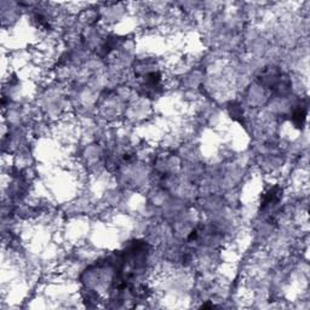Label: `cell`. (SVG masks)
<instances>
[{
  "mask_svg": "<svg viewBox=\"0 0 310 310\" xmlns=\"http://www.w3.org/2000/svg\"><path fill=\"white\" fill-rule=\"evenodd\" d=\"M229 112H231V115L232 119H235V120H239L241 121L242 119V110L241 108H240V106H237V104L232 103L231 107H229Z\"/></svg>",
  "mask_w": 310,
  "mask_h": 310,
  "instance_id": "obj_4",
  "label": "cell"
},
{
  "mask_svg": "<svg viewBox=\"0 0 310 310\" xmlns=\"http://www.w3.org/2000/svg\"><path fill=\"white\" fill-rule=\"evenodd\" d=\"M282 198V189L279 185H274V187L269 188L268 190H265L264 193L262 194V199H261V207L263 210L268 209V207L275 206L280 203Z\"/></svg>",
  "mask_w": 310,
  "mask_h": 310,
  "instance_id": "obj_2",
  "label": "cell"
},
{
  "mask_svg": "<svg viewBox=\"0 0 310 310\" xmlns=\"http://www.w3.org/2000/svg\"><path fill=\"white\" fill-rule=\"evenodd\" d=\"M259 81L265 87L269 88L271 93L276 96H285L290 93L291 81L289 77L278 68H267L259 77Z\"/></svg>",
  "mask_w": 310,
  "mask_h": 310,
  "instance_id": "obj_1",
  "label": "cell"
},
{
  "mask_svg": "<svg viewBox=\"0 0 310 310\" xmlns=\"http://www.w3.org/2000/svg\"><path fill=\"white\" fill-rule=\"evenodd\" d=\"M292 123L295 124L296 127L298 129H302L306 124V119H307V107H302L300 106L295 112L292 113Z\"/></svg>",
  "mask_w": 310,
  "mask_h": 310,
  "instance_id": "obj_3",
  "label": "cell"
}]
</instances>
